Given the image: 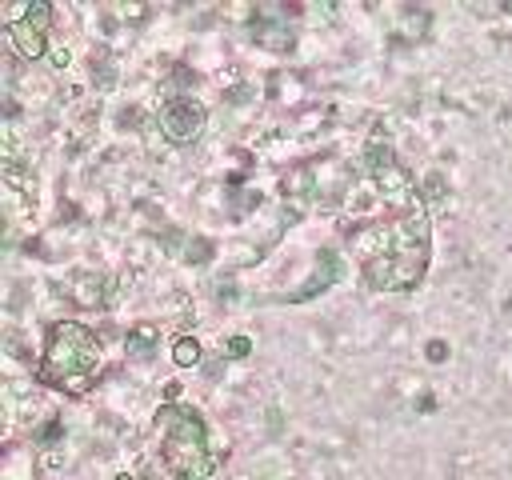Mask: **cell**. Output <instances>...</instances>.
Listing matches in <instances>:
<instances>
[{
  "mask_svg": "<svg viewBox=\"0 0 512 480\" xmlns=\"http://www.w3.org/2000/svg\"><path fill=\"white\" fill-rule=\"evenodd\" d=\"M160 128H164V136H168L172 144H188V140H196L200 128H204V108H200L196 100H172V104H164V112H160Z\"/></svg>",
  "mask_w": 512,
  "mask_h": 480,
  "instance_id": "277c9868",
  "label": "cell"
},
{
  "mask_svg": "<svg viewBox=\"0 0 512 480\" xmlns=\"http://www.w3.org/2000/svg\"><path fill=\"white\" fill-rule=\"evenodd\" d=\"M196 360H200V348L192 340H180L176 344V364H196Z\"/></svg>",
  "mask_w": 512,
  "mask_h": 480,
  "instance_id": "8992f818",
  "label": "cell"
},
{
  "mask_svg": "<svg viewBox=\"0 0 512 480\" xmlns=\"http://www.w3.org/2000/svg\"><path fill=\"white\" fill-rule=\"evenodd\" d=\"M44 20H48V8H28V20L24 24H12V40L20 48V56H40L44 52Z\"/></svg>",
  "mask_w": 512,
  "mask_h": 480,
  "instance_id": "5b68a950",
  "label": "cell"
},
{
  "mask_svg": "<svg viewBox=\"0 0 512 480\" xmlns=\"http://www.w3.org/2000/svg\"><path fill=\"white\" fill-rule=\"evenodd\" d=\"M356 256L372 288L408 292L428 268V220L412 208L396 220H380L356 232Z\"/></svg>",
  "mask_w": 512,
  "mask_h": 480,
  "instance_id": "6da1fadb",
  "label": "cell"
},
{
  "mask_svg": "<svg viewBox=\"0 0 512 480\" xmlns=\"http://www.w3.org/2000/svg\"><path fill=\"white\" fill-rule=\"evenodd\" d=\"M160 432V464L172 480H204L212 472L204 420L188 408H164L156 420Z\"/></svg>",
  "mask_w": 512,
  "mask_h": 480,
  "instance_id": "3957f363",
  "label": "cell"
},
{
  "mask_svg": "<svg viewBox=\"0 0 512 480\" xmlns=\"http://www.w3.org/2000/svg\"><path fill=\"white\" fill-rule=\"evenodd\" d=\"M96 368H100V340L92 336V328H84L76 320L52 324L44 360H40V380L68 388V392H84L92 384Z\"/></svg>",
  "mask_w": 512,
  "mask_h": 480,
  "instance_id": "7a4b0ae2",
  "label": "cell"
}]
</instances>
